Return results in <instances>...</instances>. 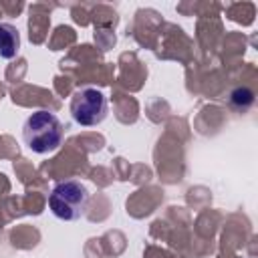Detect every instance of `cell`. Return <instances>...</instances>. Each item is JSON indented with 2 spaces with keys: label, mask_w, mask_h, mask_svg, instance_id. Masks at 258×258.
<instances>
[{
  "label": "cell",
  "mask_w": 258,
  "mask_h": 258,
  "mask_svg": "<svg viewBox=\"0 0 258 258\" xmlns=\"http://www.w3.org/2000/svg\"><path fill=\"white\" fill-rule=\"evenodd\" d=\"M22 139L30 151L40 155L58 149L62 141L60 119L46 109L34 111L22 125Z\"/></svg>",
  "instance_id": "obj_1"
},
{
  "label": "cell",
  "mask_w": 258,
  "mask_h": 258,
  "mask_svg": "<svg viewBox=\"0 0 258 258\" xmlns=\"http://www.w3.org/2000/svg\"><path fill=\"white\" fill-rule=\"evenodd\" d=\"M230 103H232L234 107H242V109H246V107H250V105L254 103V93H252L248 87H238V89L232 91V95H230Z\"/></svg>",
  "instance_id": "obj_5"
},
{
  "label": "cell",
  "mask_w": 258,
  "mask_h": 258,
  "mask_svg": "<svg viewBox=\"0 0 258 258\" xmlns=\"http://www.w3.org/2000/svg\"><path fill=\"white\" fill-rule=\"evenodd\" d=\"M18 48H20L18 28L8 22H0V58H14L18 54Z\"/></svg>",
  "instance_id": "obj_4"
},
{
  "label": "cell",
  "mask_w": 258,
  "mask_h": 258,
  "mask_svg": "<svg viewBox=\"0 0 258 258\" xmlns=\"http://www.w3.org/2000/svg\"><path fill=\"white\" fill-rule=\"evenodd\" d=\"M89 204V191L87 187L77 179H64L58 181L50 196H48V208L50 212L64 222L79 220Z\"/></svg>",
  "instance_id": "obj_2"
},
{
  "label": "cell",
  "mask_w": 258,
  "mask_h": 258,
  "mask_svg": "<svg viewBox=\"0 0 258 258\" xmlns=\"http://www.w3.org/2000/svg\"><path fill=\"white\" fill-rule=\"evenodd\" d=\"M71 115L83 127L99 125L107 115V99L99 89H79L71 99Z\"/></svg>",
  "instance_id": "obj_3"
}]
</instances>
